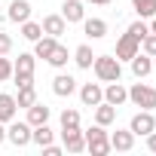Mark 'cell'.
Segmentation results:
<instances>
[{"mask_svg":"<svg viewBox=\"0 0 156 156\" xmlns=\"http://www.w3.org/2000/svg\"><path fill=\"white\" fill-rule=\"evenodd\" d=\"M34 70H37V55L34 52H19V58L12 61V80L19 89L34 86Z\"/></svg>","mask_w":156,"mask_h":156,"instance_id":"cell-1","label":"cell"},{"mask_svg":"<svg viewBox=\"0 0 156 156\" xmlns=\"http://www.w3.org/2000/svg\"><path fill=\"white\" fill-rule=\"evenodd\" d=\"M92 70H95V76H98V83H113V80H122V61H119L116 55H95Z\"/></svg>","mask_w":156,"mask_h":156,"instance_id":"cell-2","label":"cell"},{"mask_svg":"<svg viewBox=\"0 0 156 156\" xmlns=\"http://www.w3.org/2000/svg\"><path fill=\"white\" fill-rule=\"evenodd\" d=\"M83 135H86V150L92 153V156H107L110 153V132L104 129V126H89V129H83Z\"/></svg>","mask_w":156,"mask_h":156,"instance_id":"cell-3","label":"cell"},{"mask_svg":"<svg viewBox=\"0 0 156 156\" xmlns=\"http://www.w3.org/2000/svg\"><path fill=\"white\" fill-rule=\"evenodd\" d=\"M129 101H132L135 107H141V110H153V107H156V89L138 80V83L129 86Z\"/></svg>","mask_w":156,"mask_h":156,"instance_id":"cell-4","label":"cell"},{"mask_svg":"<svg viewBox=\"0 0 156 156\" xmlns=\"http://www.w3.org/2000/svg\"><path fill=\"white\" fill-rule=\"evenodd\" d=\"M31 122L28 119H12V122H6V141L12 144V147H28L31 144Z\"/></svg>","mask_w":156,"mask_h":156,"instance_id":"cell-5","label":"cell"},{"mask_svg":"<svg viewBox=\"0 0 156 156\" xmlns=\"http://www.w3.org/2000/svg\"><path fill=\"white\" fill-rule=\"evenodd\" d=\"M138 52H141V40H138L135 34H129V31L119 34V40H116V52H113V55H116L119 61H132Z\"/></svg>","mask_w":156,"mask_h":156,"instance_id":"cell-6","label":"cell"},{"mask_svg":"<svg viewBox=\"0 0 156 156\" xmlns=\"http://www.w3.org/2000/svg\"><path fill=\"white\" fill-rule=\"evenodd\" d=\"M129 129H132L135 138H147V135L156 129V116H153V110H138V113L132 116Z\"/></svg>","mask_w":156,"mask_h":156,"instance_id":"cell-7","label":"cell"},{"mask_svg":"<svg viewBox=\"0 0 156 156\" xmlns=\"http://www.w3.org/2000/svg\"><path fill=\"white\" fill-rule=\"evenodd\" d=\"M61 147L67 153H83L86 150V135L83 129H61Z\"/></svg>","mask_w":156,"mask_h":156,"instance_id":"cell-8","label":"cell"},{"mask_svg":"<svg viewBox=\"0 0 156 156\" xmlns=\"http://www.w3.org/2000/svg\"><path fill=\"white\" fill-rule=\"evenodd\" d=\"M76 92H80L83 107H95V104H101V101H104V86H101V83H83Z\"/></svg>","mask_w":156,"mask_h":156,"instance_id":"cell-9","label":"cell"},{"mask_svg":"<svg viewBox=\"0 0 156 156\" xmlns=\"http://www.w3.org/2000/svg\"><path fill=\"white\" fill-rule=\"evenodd\" d=\"M61 19L67 25H80L86 19V6H83V0H64L61 3Z\"/></svg>","mask_w":156,"mask_h":156,"instance_id":"cell-10","label":"cell"},{"mask_svg":"<svg viewBox=\"0 0 156 156\" xmlns=\"http://www.w3.org/2000/svg\"><path fill=\"white\" fill-rule=\"evenodd\" d=\"M104 101H107V104H113V107L119 110V107L129 101V89H126L119 80H113V83H107V86H104Z\"/></svg>","mask_w":156,"mask_h":156,"instance_id":"cell-11","label":"cell"},{"mask_svg":"<svg viewBox=\"0 0 156 156\" xmlns=\"http://www.w3.org/2000/svg\"><path fill=\"white\" fill-rule=\"evenodd\" d=\"M40 25H43V34H49V37H55V40H61V37L67 34V22L61 19V12H52V16H46Z\"/></svg>","mask_w":156,"mask_h":156,"instance_id":"cell-12","label":"cell"},{"mask_svg":"<svg viewBox=\"0 0 156 156\" xmlns=\"http://www.w3.org/2000/svg\"><path fill=\"white\" fill-rule=\"evenodd\" d=\"M135 147V135H132V129H116V132H110V150H116V153H129Z\"/></svg>","mask_w":156,"mask_h":156,"instance_id":"cell-13","label":"cell"},{"mask_svg":"<svg viewBox=\"0 0 156 156\" xmlns=\"http://www.w3.org/2000/svg\"><path fill=\"white\" fill-rule=\"evenodd\" d=\"M70 61L80 67V70H92V61H95V52H92V46L89 43H80L73 52H70Z\"/></svg>","mask_w":156,"mask_h":156,"instance_id":"cell-14","label":"cell"},{"mask_svg":"<svg viewBox=\"0 0 156 156\" xmlns=\"http://www.w3.org/2000/svg\"><path fill=\"white\" fill-rule=\"evenodd\" d=\"M52 92L58 95V98H70L73 92H76V80L70 73H55V80H52Z\"/></svg>","mask_w":156,"mask_h":156,"instance_id":"cell-15","label":"cell"},{"mask_svg":"<svg viewBox=\"0 0 156 156\" xmlns=\"http://www.w3.org/2000/svg\"><path fill=\"white\" fill-rule=\"evenodd\" d=\"M31 0H12L9 3V12H6V19L12 22V25H22V22H28L31 19Z\"/></svg>","mask_w":156,"mask_h":156,"instance_id":"cell-16","label":"cell"},{"mask_svg":"<svg viewBox=\"0 0 156 156\" xmlns=\"http://www.w3.org/2000/svg\"><path fill=\"white\" fill-rule=\"evenodd\" d=\"M80 25H83V34L89 40H104L107 37V22L104 19H83Z\"/></svg>","mask_w":156,"mask_h":156,"instance_id":"cell-17","label":"cell"},{"mask_svg":"<svg viewBox=\"0 0 156 156\" xmlns=\"http://www.w3.org/2000/svg\"><path fill=\"white\" fill-rule=\"evenodd\" d=\"M129 64H132L135 80H147V76H150V70H153V58H150V55H144V52H138Z\"/></svg>","mask_w":156,"mask_h":156,"instance_id":"cell-18","label":"cell"},{"mask_svg":"<svg viewBox=\"0 0 156 156\" xmlns=\"http://www.w3.org/2000/svg\"><path fill=\"white\" fill-rule=\"evenodd\" d=\"M19 113V104H16V95L9 92H0V122H12Z\"/></svg>","mask_w":156,"mask_h":156,"instance_id":"cell-19","label":"cell"},{"mask_svg":"<svg viewBox=\"0 0 156 156\" xmlns=\"http://www.w3.org/2000/svg\"><path fill=\"white\" fill-rule=\"evenodd\" d=\"M49 116H52V110H49L43 101H34V104L28 107V116H25V119H28L31 126H43V122H49Z\"/></svg>","mask_w":156,"mask_h":156,"instance_id":"cell-20","label":"cell"},{"mask_svg":"<svg viewBox=\"0 0 156 156\" xmlns=\"http://www.w3.org/2000/svg\"><path fill=\"white\" fill-rule=\"evenodd\" d=\"M92 110H95V122H98V126H104V129H107V126H113V122H116V107H113V104L101 101V104H95Z\"/></svg>","mask_w":156,"mask_h":156,"instance_id":"cell-21","label":"cell"},{"mask_svg":"<svg viewBox=\"0 0 156 156\" xmlns=\"http://www.w3.org/2000/svg\"><path fill=\"white\" fill-rule=\"evenodd\" d=\"M52 141H55V132H52V126H49V122H43V126H34V129H31V144L46 147V144H52Z\"/></svg>","mask_w":156,"mask_h":156,"instance_id":"cell-22","label":"cell"},{"mask_svg":"<svg viewBox=\"0 0 156 156\" xmlns=\"http://www.w3.org/2000/svg\"><path fill=\"white\" fill-rule=\"evenodd\" d=\"M67 61H70V49H67V46H61V43H58V46L49 52V58H46V64H52L55 70L67 67Z\"/></svg>","mask_w":156,"mask_h":156,"instance_id":"cell-23","label":"cell"},{"mask_svg":"<svg viewBox=\"0 0 156 156\" xmlns=\"http://www.w3.org/2000/svg\"><path fill=\"white\" fill-rule=\"evenodd\" d=\"M55 46H58V40H55V37H49V34H43L40 40H34V55L46 61V58H49V52H52Z\"/></svg>","mask_w":156,"mask_h":156,"instance_id":"cell-24","label":"cell"},{"mask_svg":"<svg viewBox=\"0 0 156 156\" xmlns=\"http://www.w3.org/2000/svg\"><path fill=\"white\" fill-rule=\"evenodd\" d=\"M58 126L61 129H80V110L76 107H64L61 116H58Z\"/></svg>","mask_w":156,"mask_h":156,"instance_id":"cell-25","label":"cell"},{"mask_svg":"<svg viewBox=\"0 0 156 156\" xmlns=\"http://www.w3.org/2000/svg\"><path fill=\"white\" fill-rule=\"evenodd\" d=\"M19 31H22V37H25V40H31V43L43 37V25H40V22H31V19H28V22H22V25H19Z\"/></svg>","mask_w":156,"mask_h":156,"instance_id":"cell-26","label":"cell"},{"mask_svg":"<svg viewBox=\"0 0 156 156\" xmlns=\"http://www.w3.org/2000/svg\"><path fill=\"white\" fill-rule=\"evenodd\" d=\"M132 9L138 12V19H153L156 16V0H132Z\"/></svg>","mask_w":156,"mask_h":156,"instance_id":"cell-27","label":"cell"},{"mask_svg":"<svg viewBox=\"0 0 156 156\" xmlns=\"http://www.w3.org/2000/svg\"><path fill=\"white\" fill-rule=\"evenodd\" d=\"M34 101H37V92H34V86H25V89H19V95H16V104H19L22 110H28Z\"/></svg>","mask_w":156,"mask_h":156,"instance_id":"cell-28","label":"cell"},{"mask_svg":"<svg viewBox=\"0 0 156 156\" xmlns=\"http://www.w3.org/2000/svg\"><path fill=\"white\" fill-rule=\"evenodd\" d=\"M126 31H129V34H135L138 40H144V37L150 34V25H147V19H138V22H132Z\"/></svg>","mask_w":156,"mask_h":156,"instance_id":"cell-29","label":"cell"},{"mask_svg":"<svg viewBox=\"0 0 156 156\" xmlns=\"http://www.w3.org/2000/svg\"><path fill=\"white\" fill-rule=\"evenodd\" d=\"M141 52L150 55V58H156V34H147V37L141 40Z\"/></svg>","mask_w":156,"mask_h":156,"instance_id":"cell-30","label":"cell"},{"mask_svg":"<svg viewBox=\"0 0 156 156\" xmlns=\"http://www.w3.org/2000/svg\"><path fill=\"white\" fill-rule=\"evenodd\" d=\"M6 80H12V61L6 55H0V83H6Z\"/></svg>","mask_w":156,"mask_h":156,"instance_id":"cell-31","label":"cell"},{"mask_svg":"<svg viewBox=\"0 0 156 156\" xmlns=\"http://www.w3.org/2000/svg\"><path fill=\"white\" fill-rule=\"evenodd\" d=\"M9 52H12V37L0 31V55H9Z\"/></svg>","mask_w":156,"mask_h":156,"instance_id":"cell-32","label":"cell"},{"mask_svg":"<svg viewBox=\"0 0 156 156\" xmlns=\"http://www.w3.org/2000/svg\"><path fill=\"white\" fill-rule=\"evenodd\" d=\"M40 150H43L46 156H61V150H64V147H58V144L52 141V144H46V147H40Z\"/></svg>","mask_w":156,"mask_h":156,"instance_id":"cell-33","label":"cell"},{"mask_svg":"<svg viewBox=\"0 0 156 156\" xmlns=\"http://www.w3.org/2000/svg\"><path fill=\"white\" fill-rule=\"evenodd\" d=\"M147 150H150V153H156V129L147 135Z\"/></svg>","mask_w":156,"mask_h":156,"instance_id":"cell-34","label":"cell"},{"mask_svg":"<svg viewBox=\"0 0 156 156\" xmlns=\"http://www.w3.org/2000/svg\"><path fill=\"white\" fill-rule=\"evenodd\" d=\"M86 3H92V6H110L113 0H86Z\"/></svg>","mask_w":156,"mask_h":156,"instance_id":"cell-35","label":"cell"},{"mask_svg":"<svg viewBox=\"0 0 156 156\" xmlns=\"http://www.w3.org/2000/svg\"><path fill=\"white\" fill-rule=\"evenodd\" d=\"M6 141V122H0V144Z\"/></svg>","mask_w":156,"mask_h":156,"instance_id":"cell-36","label":"cell"},{"mask_svg":"<svg viewBox=\"0 0 156 156\" xmlns=\"http://www.w3.org/2000/svg\"><path fill=\"white\" fill-rule=\"evenodd\" d=\"M147 25H150V34H156V16H153V19H147Z\"/></svg>","mask_w":156,"mask_h":156,"instance_id":"cell-37","label":"cell"}]
</instances>
